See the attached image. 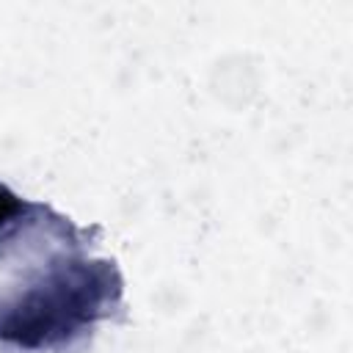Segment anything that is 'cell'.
Instances as JSON below:
<instances>
[{"label":"cell","instance_id":"obj_1","mask_svg":"<svg viewBox=\"0 0 353 353\" xmlns=\"http://www.w3.org/2000/svg\"><path fill=\"white\" fill-rule=\"evenodd\" d=\"M85 309V301L80 298V292L74 287L66 290L58 287L47 295H33L30 303L19 306V312H14L8 317V323L3 325V336L8 339H19V342H41L47 339L52 331L58 328H69L72 320H77Z\"/></svg>","mask_w":353,"mask_h":353},{"label":"cell","instance_id":"obj_2","mask_svg":"<svg viewBox=\"0 0 353 353\" xmlns=\"http://www.w3.org/2000/svg\"><path fill=\"white\" fill-rule=\"evenodd\" d=\"M17 212V201L8 196V193H0V223L8 218V215H14Z\"/></svg>","mask_w":353,"mask_h":353}]
</instances>
